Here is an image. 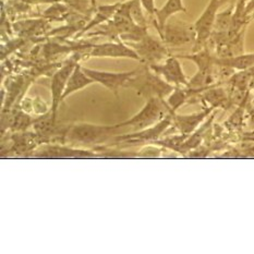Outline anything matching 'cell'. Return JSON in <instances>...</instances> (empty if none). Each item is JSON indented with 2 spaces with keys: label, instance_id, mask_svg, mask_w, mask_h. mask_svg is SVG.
Segmentation results:
<instances>
[{
  "label": "cell",
  "instance_id": "4",
  "mask_svg": "<svg viewBox=\"0 0 254 254\" xmlns=\"http://www.w3.org/2000/svg\"><path fill=\"white\" fill-rule=\"evenodd\" d=\"M119 129L115 126H96V125H76L69 131L68 137L70 141L83 144H92L107 140L116 130Z\"/></svg>",
  "mask_w": 254,
  "mask_h": 254
},
{
  "label": "cell",
  "instance_id": "14",
  "mask_svg": "<svg viewBox=\"0 0 254 254\" xmlns=\"http://www.w3.org/2000/svg\"><path fill=\"white\" fill-rule=\"evenodd\" d=\"M179 12H187L184 0H167L162 8L157 9L155 13L156 20H154V24L156 26V30L162 29L171 16Z\"/></svg>",
  "mask_w": 254,
  "mask_h": 254
},
{
  "label": "cell",
  "instance_id": "7",
  "mask_svg": "<svg viewBox=\"0 0 254 254\" xmlns=\"http://www.w3.org/2000/svg\"><path fill=\"white\" fill-rule=\"evenodd\" d=\"M83 68L84 72L90 78L97 83L107 87L108 90L113 91L117 94L118 90L121 86H127L128 82L139 72V69H135L130 72H107V71H101L96 69H90L86 67Z\"/></svg>",
  "mask_w": 254,
  "mask_h": 254
},
{
  "label": "cell",
  "instance_id": "5",
  "mask_svg": "<svg viewBox=\"0 0 254 254\" xmlns=\"http://www.w3.org/2000/svg\"><path fill=\"white\" fill-rule=\"evenodd\" d=\"M158 34L162 41L170 46H181L192 42H195L194 25H190L185 22H167L162 29H159Z\"/></svg>",
  "mask_w": 254,
  "mask_h": 254
},
{
  "label": "cell",
  "instance_id": "17",
  "mask_svg": "<svg viewBox=\"0 0 254 254\" xmlns=\"http://www.w3.org/2000/svg\"><path fill=\"white\" fill-rule=\"evenodd\" d=\"M235 4L236 3H231L228 9H226L223 12H218L213 33H227L230 31L231 25H233Z\"/></svg>",
  "mask_w": 254,
  "mask_h": 254
},
{
  "label": "cell",
  "instance_id": "15",
  "mask_svg": "<svg viewBox=\"0 0 254 254\" xmlns=\"http://www.w3.org/2000/svg\"><path fill=\"white\" fill-rule=\"evenodd\" d=\"M92 83H94V81L84 72L82 65L78 64L75 65L74 70L72 71V73H71L68 80L67 86H65V90L63 95V101L69 95H71V94H73L76 91H80L82 88L91 85Z\"/></svg>",
  "mask_w": 254,
  "mask_h": 254
},
{
  "label": "cell",
  "instance_id": "10",
  "mask_svg": "<svg viewBox=\"0 0 254 254\" xmlns=\"http://www.w3.org/2000/svg\"><path fill=\"white\" fill-rule=\"evenodd\" d=\"M90 56L96 58H129L141 62L140 56L134 49L123 42H109L94 45L90 52Z\"/></svg>",
  "mask_w": 254,
  "mask_h": 254
},
{
  "label": "cell",
  "instance_id": "19",
  "mask_svg": "<svg viewBox=\"0 0 254 254\" xmlns=\"http://www.w3.org/2000/svg\"><path fill=\"white\" fill-rule=\"evenodd\" d=\"M128 7H129V12L132 20L134 21L136 25L147 27L146 23V18L143 12V7L140 0H128Z\"/></svg>",
  "mask_w": 254,
  "mask_h": 254
},
{
  "label": "cell",
  "instance_id": "22",
  "mask_svg": "<svg viewBox=\"0 0 254 254\" xmlns=\"http://www.w3.org/2000/svg\"><path fill=\"white\" fill-rule=\"evenodd\" d=\"M250 18H251V19H253V20H254V11H253V12H252V14H251V15H250Z\"/></svg>",
  "mask_w": 254,
  "mask_h": 254
},
{
  "label": "cell",
  "instance_id": "16",
  "mask_svg": "<svg viewBox=\"0 0 254 254\" xmlns=\"http://www.w3.org/2000/svg\"><path fill=\"white\" fill-rule=\"evenodd\" d=\"M120 4L121 2H116L113 4H104V5H101V7H98V9L95 12V15H94V18L88 22L87 25H85L83 29H82L79 35L84 34L85 32L90 31L91 29H93V27L101 25L102 23H104V22L112 20L114 18L115 13L117 12Z\"/></svg>",
  "mask_w": 254,
  "mask_h": 254
},
{
  "label": "cell",
  "instance_id": "13",
  "mask_svg": "<svg viewBox=\"0 0 254 254\" xmlns=\"http://www.w3.org/2000/svg\"><path fill=\"white\" fill-rule=\"evenodd\" d=\"M214 64L217 67L228 68L230 70L245 71L254 67V53L239 54L229 57H215Z\"/></svg>",
  "mask_w": 254,
  "mask_h": 254
},
{
  "label": "cell",
  "instance_id": "20",
  "mask_svg": "<svg viewBox=\"0 0 254 254\" xmlns=\"http://www.w3.org/2000/svg\"><path fill=\"white\" fill-rule=\"evenodd\" d=\"M189 96L190 94L188 90H181V88H179L178 86L175 87V90L170 94V96L167 101V104L171 110V113L175 114L176 110L178 109L181 105H184L187 102V99Z\"/></svg>",
  "mask_w": 254,
  "mask_h": 254
},
{
  "label": "cell",
  "instance_id": "8",
  "mask_svg": "<svg viewBox=\"0 0 254 254\" xmlns=\"http://www.w3.org/2000/svg\"><path fill=\"white\" fill-rule=\"evenodd\" d=\"M153 72H155L159 76L170 83L171 85L188 86L189 81L184 72V69L181 67L179 58L177 56L167 57L165 59L164 64H153L148 65Z\"/></svg>",
  "mask_w": 254,
  "mask_h": 254
},
{
  "label": "cell",
  "instance_id": "2",
  "mask_svg": "<svg viewBox=\"0 0 254 254\" xmlns=\"http://www.w3.org/2000/svg\"><path fill=\"white\" fill-rule=\"evenodd\" d=\"M173 113H171L168 104L164 102V98L151 97L148 98L146 105L139 114L129 120L118 124L117 127L121 128V127L131 126L136 130H143L155 123H159V120H163L164 116Z\"/></svg>",
  "mask_w": 254,
  "mask_h": 254
},
{
  "label": "cell",
  "instance_id": "6",
  "mask_svg": "<svg viewBox=\"0 0 254 254\" xmlns=\"http://www.w3.org/2000/svg\"><path fill=\"white\" fill-rule=\"evenodd\" d=\"M128 44L139 55L141 62L148 64V65L158 64L161 60L166 59L168 56L166 44L163 41L156 40L150 34H147L140 42Z\"/></svg>",
  "mask_w": 254,
  "mask_h": 254
},
{
  "label": "cell",
  "instance_id": "21",
  "mask_svg": "<svg viewBox=\"0 0 254 254\" xmlns=\"http://www.w3.org/2000/svg\"><path fill=\"white\" fill-rule=\"evenodd\" d=\"M142 7L151 16H155L157 8L155 5V0H140Z\"/></svg>",
  "mask_w": 254,
  "mask_h": 254
},
{
  "label": "cell",
  "instance_id": "11",
  "mask_svg": "<svg viewBox=\"0 0 254 254\" xmlns=\"http://www.w3.org/2000/svg\"><path fill=\"white\" fill-rule=\"evenodd\" d=\"M214 108L209 106L208 108L202 110L200 113L192 115L179 116L174 114L173 123L182 134L190 135L193 131L196 130L197 127L202 124V121L205 119L207 116H209V114H211Z\"/></svg>",
  "mask_w": 254,
  "mask_h": 254
},
{
  "label": "cell",
  "instance_id": "12",
  "mask_svg": "<svg viewBox=\"0 0 254 254\" xmlns=\"http://www.w3.org/2000/svg\"><path fill=\"white\" fill-rule=\"evenodd\" d=\"M173 115H167L166 118L163 119L157 123L156 126L152 127V128L143 129L137 133L129 134V135H123L118 136L117 141H126V142H141V141H150L154 140L161 135L163 132L166 130L168 127L173 123Z\"/></svg>",
  "mask_w": 254,
  "mask_h": 254
},
{
  "label": "cell",
  "instance_id": "9",
  "mask_svg": "<svg viewBox=\"0 0 254 254\" xmlns=\"http://www.w3.org/2000/svg\"><path fill=\"white\" fill-rule=\"evenodd\" d=\"M78 63L69 62L64 64L56 73L54 74L51 82V91H52V109H51V117L55 123L57 117V110L59 107L60 102L63 101V95L67 86L68 80L71 73L74 70L75 65Z\"/></svg>",
  "mask_w": 254,
  "mask_h": 254
},
{
  "label": "cell",
  "instance_id": "1",
  "mask_svg": "<svg viewBox=\"0 0 254 254\" xmlns=\"http://www.w3.org/2000/svg\"><path fill=\"white\" fill-rule=\"evenodd\" d=\"M151 71L148 69H139V72L128 82L127 86L135 88L140 95L147 96L150 98H164L173 93L175 86L165 81L162 76H159L155 72L153 73Z\"/></svg>",
  "mask_w": 254,
  "mask_h": 254
},
{
  "label": "cell",
  "instance_id": "18",
  "mask_svg": "<svg viewBox=\"0 0 254 254\" xmlns=\"http://www.w3.org/2000/svg\"><path fill=\"white\" fill-rule=\"evenodd\" d=\"M203 98L204 101H206L213 108L223 107L225 106V103L228 101L227 95H226L223 88H211V90H207L204 93Z\"/></svg>",
  "mask_w": 254,
  "mask_h": 254
},
{
  "label": "cell",
  "instance_id": "3",
  "mask_svg": "<svg viewBox=\"0 0 254 254\" xmlns=\"http://www.w3.org/2000/svg\"><path fill=\"white\" fill-rule=\"evenodd\" d=\"M222 0H209L206 8L204 9L202 14L198 16L195 21L194 30H195V42H194V52L200 51L205 47V44L211 38L215 21H216L218 10L222 7Z\"/></svg>",
  "mask_w": 254,
  "mask_h": 254
}]
</instances>
